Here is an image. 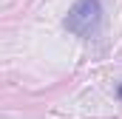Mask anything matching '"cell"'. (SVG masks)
<instances>
[{
  "label": "cell",
  "instance_id": "6da1fadb",
  "mask_svg": "<svg viewBox=\"0 0 122 119\" xmlns=\"http://www.w3.org/2000/svg\"><path fill=\"white\" fill-rule=\"evenodd\" d=\"M62 26L71 31L74 37H80V40L97 37V31L102 26V3L99 0H77L68 9Z\"/></svg>",
  "mask_w": 122,
  "mask_h": 119
}]
</instances>
